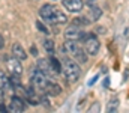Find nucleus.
I'll list each match as a JSON object with an SVG mask.
<instances>
[{
	"instance_id": "obj_4",
	"label": "nucleus",
	"mask_w": 129,
	"mask_h": 113,
	"mask_svg": "<svg viewBox=\"0 0 129 113\" xmlns=\"http://www.w3.org/2000/svg\"><path fill=\"white\" fill-rule=\"evenodd\" d=\"M6 66L9 70L11 74H17L21 75L23 73V65H21V60L17 59V57H11V59H6Z\"/></svg>"
},
{
	"instance_id": "obj_3",
	"label": "nucleus",
	"mask_w": 129,
	"mask_h": 113,
	"mask_svg": "<svg viewBox=\"0 0 129 113\" xmlns=\"http://www.w3.org/2000/svg\"><path fill=\"white\" fill-rule=\"evenodd\" d=\"M47 74L45 73H42V71H35L32 75V84L33 87H36V89H45V86H47Z\"/></svg>"
},
{
	"instance_id": "obj_1",
	"label": "nucleus",
	"mask_w": 129,
	"mask_h": 113,
	"mask_svg": "<svg viewBox=\"0 0 129 113\" xmlns=\"http://www.w3.org/2000/svg\"><path fill=\"white\" fill-rule=\"evenodd\" d=\"M62 71L64 74V78L71 83H75L81 77V68L78 66V63L75 60H66L62 65Z\"/></svg>"
},
{
	"instance_id": "obj_17",
	"label": "nucleus",
	"mask_w": 129,
	"mask_h": 113,
	"mask_svg": "<svg viewBox=\"0 0 129 113\" xmlns=\"http://www.w3.org/2000/svg\"><path fill=\"white\" fill-rule=\"evenodd\" d=\"M0 87L5 91V89H8V87H11V84H9V78L6 77V74L3 73V71H0Z\"/></svg>"
},
{
	"instance_id": "obj_21",
	"label": "nucleus",
	"mask_w": 129,
	"mask_h": 113,
	"mask_svg": "<svg viewBox=\"0 0 129 113\" xmlns=\"http://www.w3.org/2000/svg\"><path fill=\"white\" fill-rule=\"evenodd\" d=\"M36 26H38V29H39V30H42L44 33H48V29H47V27H45L41 21H38V23H36Z\"/></svg>"
},
{
	"instance_id": "obj_12",
	"label": "nucleus",
	"mask_w": 129,
	"mask_h": 113,
	"mask_svg": "<svg viewBox=\"0 0 129 113\" xmlns=\"http://www.w3.org/2000/svg\"><path fill=\"white\" fill-rule=\"evenodd\" d=\"M36 68H38L39 71H42V73H45V74H50V73H51V66H50V60H47V59H39V60L36 62Z\"/></svg>"
},
{
	"instance_id": "obj_16",
	"label": "nucleus",
	"mask_w": 129,
	"mask_h": 113,
	"mask_svg": "<svg viewBox=\"0 0 129 113\" xmlns=\"http://www.w3.org/2000/svg\"><path fill=\"white\" fill-rule=\"evenodd\" d=\"M9 84L11 87H21V80H20V75L12 74L9 77Z\"/></svg>"
},
{
	"instance_id": "obj_15",
	"label": "nucleus",
	"mask_w": 129,
	"mask_h": 113,
	"mask_svg": "<svg viewBox=\"0 0 129 113\" xmlns=\"http://www.w3.org/2000/svg\"><path fill=\"white\" fill-rule=\"evenodd\" d=\"M53 11H54V6H53V5H44V6L41 8L39 14H41V17H42L44 20H48V18L51 17Z\"/></svg>"
},
{
	"instance_id": "obj_8",
	"label": "nucleus",
	"mask_w": 129,
	"mask_h": 113,
	"mask_svg": "<svg viewBox=\"0 0 129 113\" xmlns=\"http://www.w3.org/2000/svg\"><path fill=\"white\" fill-rule=\"evenodd\" d=\"M8 109H9L11 112H24L26 104H24V101H23L20 97H14V98L11 100V104H9Z\"/></svg>"
},
{
	"instance_id": "obj_24",
	"label": "nucleus",
	"mask_w": 129,
	"mask_h": 113,
	"mask_svg": "<svg viewBox=\"0 0 129 113\" xmlns=\"http://www.w3.org/2000/svg\"><path fill=\"white\" fill-rule=\"evenodd\" d=\"M3 45H5V42H3V36L0 35V50L3 48Z\"/></svg>"
},
{
	"instance_id": "obj_18",
	"label": "nucleus",
	"mask_w": 129,
	"mask_h": 113,
	"mask_svg": "<svg viewBox=\"0 0 129 113\" xmlns=\"http://www.w3.org/2000/svg\"><path fill=\"white\" fill-rule=\"evenodd\" d=\"M44 48H45L47 53L53 54L54 53V42H53V39H44Z\"/></svg>"
},
{
	"instance_id": "obj_11",
	"label": "nucleus",
	"mask_w": 129,
	"mask_h": 113,
	"mask_svg": "<svg viewBox=\"0 0 129 113\" xmlns=\"http://www.w3.org/2000/svg\"><path fill=\"white\" fill-rule=\"evenodd\" d=\"M78 48H80V45L77 44V41H75V39H68V41H64V44H63V51L69 53V54H74V53H75Z\"/></svg>"
},
{
	"instance_id": "obj_14",
	"label": "nucleus",
	"mask_w": 129,
	"mask_h": 113,
	"mask_svg": "<svg viewBox=\"0 0 129 113\" xmlns=\"http://www.w3.org/2000/svg\"><path fill=\"white\" fill-rule=\"evenodd\" d=\"M50 66H51V73H53V74L59 75L62 73V63L59 62V59L51 57V59H50Z\"/></svg>"
},
{
	"instance_id": "obj_2",
	"label": "nucleus",
	"mask_w": 129,
	"mask_h": 113,
	"mask_svg": "<svg viewBox=\"0 0 129 113\" xmlns=\"http://www.w3.org/2000/svg\"><path fill=\"white\" fill-rule=\"evenodd\" d=\"M64 38H66V39H75V41H78V39L84 41L86 33L81 30V27H80V26L71 24V26H69V27L64 30Z\"/></svg>"
},
{
	"instance_id": "obj_7",
	"label": "nucleus",
	"mask_w": 129,
	"mask_h": 113,
	"mask_svg": "<svg viewBox=\"0 0 129 113\" xmlns=\"http://www.w3.org/2000/svg\"><path fill=\"white\" fill-rule=\"evenodd\" d=\"M63 5L71 12H80L83 9V6H84L83 0H63Z\"/></svg>"
},
{
	"instance_id": "obj_9",
	"label": "nucleus",
	"mask_w": 129,
	"mask_h": 113,
	"mask_svg": "<svg viewBox=\"0 0 129 113\" xmlns=\"http://www.w3.org/2000/svg\"><path fill=\"white\" fill-rule=\"evenodd\" d=\"M12 56L17 57V59H20V60L27 59V53H26V50H24V48L21 47V44H18V42H15V44L12 45Z\"/></svg>"
},
{
	"instance_id": "obj_13",
	"label": "nucleus",
	"mask_w": 129,
	"mask_h": 113,
	"mask_svg": "<svg viewBox=\"0 0 129 113\" xmlns=\"http://www.w3.org/2000/svg\"><path fill=\"white\" fill-rule=\"evenodd\" d=\"M90 6H92V11H90V14H89V17H87V20H89V21H96L98 18L102 15V11H101L98 6H95L93 2H90Z\"/></svg>"
},
{
	"instance_id": "obj_6",
	"label": "nucleus",
	"mask_w": 129,
	"mask_h": 113,
	"mask_svg": "<svg viewBox=\"0 0 129 113\" xmlns=\"http://www.w3.org/2000/svg\"><path fill=\"white\" fill-rule=\"evenodd\" d=\"M48 21L53 23V24H64V23L68 21V17L64 15V12H62L60 9L54 8V11H53L51 17L48 18Z\"/></svg>"
},
{
	"instance_id": "obj_5",
	"label": "nucleus",
	"mask_w": 129,
	"mask_h": 113,
	"mask_svg": "<svg viewBox=\"0 0 129 113\" xmlns=\"http://www.w3.org/2000/svg\"><path fill=\"white\" fill-rule=\"evenodd\" d=\"M99 48H101L99 41H98L95 36H92V35H90L89 39L86 41V53H89L90 56H95V54H98Z\"/></svg>"
},
{
	"instance_id": "obj_26",
	"label": "nucleus",
	"mask_w": 129,
	"mask_h": 113,
	"mask_svg": "<svg viewBox=\"0 0 129 113\" xmlns=\"http://www.w3.org/2000/svg\"><path fill=\"white\" fill-rule=\"evenodd\" d=\"M96 80H98V75H96V77H93V78H92V81H90V84H93V83H95Z\"/></svg>"
},
{
	"instance_id": "obj_20",
	"label": "nucleus",
	"mask_w": 129,
	"mask_h": 113,
	"mask_svg": "<svg viewBox=\"0 0 129 113\" xmlns=\"http://www.w3.org/2000/svg\"><path fill=\"white\" fill-rule=\"evenodd\" d=\"M117 107H119V100H117V98H114L113 101H110V103H108V106H107V112H116V110H117Z\"/></svg>"
},
{
	"instance_id": "obj_22",
	"label": "nucleus",
	"mask_w": 129,
	"mask_h": 113,
	"mask_svg": "<svg viewBox=\"0 0 129 113\" xmlns=\"http://www.w3.org/2000/svg\"><path fill=\"white\" fill-rule=\"evenodd\" d=\"M0 112H6V106L0 101Z\"/></svg>"
},
{
	"instance_id": "obj_23",
	"label": "nucleus",
	"mask_w": 129,
	"mask_h": 113,
	"mask_svg": "<svg viewBox=\"0 0 129 113\" xmlns=\"http://www.w3.org/2000/svg\"><path fill=\"white\" fill-rule=\"evenodd\" d=\"M30 50H32V54H33V56H38V51H36V47H32Z\"/></svg>"
},
{
	"instance_id": "obj_19",
	"label": "nucleus",
	"mask_w": 129,
	"mask_h": 113,
	"mask_svg": "<svg viewBox=\"0 0 129 113\" xmlns=\"http://www.w3.org/2000/svg\"><path fill=\"white\" fill-rule=\"evenodd\" d=\"M72 56L77 59V62H81V63H84V62H86V51H83L81 48H78Z\"/></svg>"
},
{
	"instance_id": "obj_10",
	"label": "nucleus",
	"mask_w": 129,
	"mask_h": 113,
	"mask_svg": "<svg viewBox=\"0 0 129 113\" xmlns=\"http://www.w3.org/2000/svg\"><path fill=\"white\" fill-rule=\"evenodd\" d=\"M45 92H47L50 97H57V95H60L62 87H60V84H57V83H47Z\"/></svg>"
},
{
	"instance_id": "obj_25",
	"label": "nucleus",
	"mask_w": 129,
	"mask_h": 113,
	"mask_svg": "<svg viewBox=\"0 0 129 113\" xmlns=\"http://www.w3.org/2000/svg\"><path fill=\"white\" fill-rule=\"evenodd\" d=\"M3 92H5V91H3V89H2V87H0V101H2V100H3Z\"/></svg>"
}]
</instances>
